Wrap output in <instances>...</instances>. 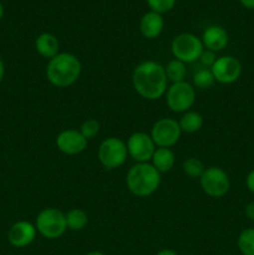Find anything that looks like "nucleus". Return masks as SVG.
<instances>
[{"label": "nucleus", "mask_w": 254, "mask_h": 255, "mask_svg": "<svg viewBox=\"0 0 254 255\" xmlns=\"http://www.w3.org/2000/svg\"><path fill=\"white\" fill-rule=\"evenodd\" d=\"M167 76L164 66L156 61H143L137 65L132 74V85L143 99L154 101L166 94Z\"/></svg>", "instance_id": "obj_1"}, {"label": "nucleus", "mask_w": 254, "mask_h": 255, "mask_svg": "<svg viewBox=\"0 0 254 255\" xmlns=\"http://www.w3.org/2000/svg\"><path fill=\"white\" fill-rule=\"evenodd\" d=\"M81 70V62L77 56L70 52H59L47 62L46 77L52 86L65 89L79 80Z\"/></svg>", "instance_id": "obj_2"}, {"label": "nucleus", "mask_w": 254, "mask_h": 255, "mask_svg": "<svg viewBox=\"0 0 254 255\" xmlns=\"http://www.w3.org/2000/svg\"><path fill=\"white\" fill-rule=\"evenodd\" d=\"M127 188L137 197H148L158 189L161 173L151 163H136L128 169L126 176Z\"/></svg>", "instance_id": "obj_3"}, {"label": "nucleus", "mask_w": 254, "mask_h": 255, "mask_svg": "<svg viewBox=\"0 0 254 255\" xmlns=\"http://www.w3.org/2000/svg\"><path fill=\"white\" fill-rule=\"evenodd\" d=\"M35 227L40 236L46 239H57L66 232V218L65 213L60 209L50 207L45 208L37 214Z\"/></svg>", "instance_id": "obj_4"}, {"label": "nucleus", "mask_w": 254, "mask_h": 255, "mask_svg": "<svg viewBox=\"0 0 254 255\" xmlns=\"http://www.w3.org/2000/svg\"><path fill=\"white\" fill-rule=\"evenodd\" d=\"M204 50L202 40L196 35L183 32L179 34L172 40L171 51L174 59L184 62V64H192L199 60L202 51Z\"/></svg>", "instance_id": "obj_5"}, {"label": "nucleus", "mask_w": 254, "mask_h": 255, "mask_svg": "<svg viewBox=\"0 0 254 255\" xmlns=\"http://www.w3.org/2000/svg\"><path fill=\"white\" fill-rule=\"evenodd\" d=\"M166 104L171 111L184 114L196 101V89L187 81L172 84L166 91Z\"/></svg>", "instance_id": "obj_6"}, {"label": "nucleus", "mask_w": 254, "mask_h": 255, "mask_svg": "<svg viewBox=\"0 0 254 255\" xmlns=\"http://www.w3.org/2000/svg\"><path fill=\"white\" fill-rule=\"evenodd\" d=\"M127 146L126 142L117 137H109L101 142L97 151V157L106 169H115L121 167L126 162Z\"/></svg>", "instance_id": "obj_7"}, {"label": "nucleus", "mask_w": 254, "mask_h": 255, "mask_svg": "<svg viewBox=\"0 0 254 255\" xmlns=\"http://www.w3.org/2000/svg\"><path fill=\"white\" fill-rule=\"evenodd\" d=\"M202 189L207 196L212 198H221L231 187V181H229L228 174L221 167L212 166L204 169L203 174L199 178Z\"/></svg>", "instance_id": "obj_8"}, {"label": "nucleus", "mask_w": 254, "mask_h": 255, "mask_svg": "<svg viewBox=\"0 0 254 255\" xmlns=\"http://www.w3.org/2000/svg\"><path fill=\"white\" fill-rule=\"evenodd\" d=\"M181 127L177 120L163 117L154 122L151 129V138L153 139L156 147L171 148L178 142L181 137Z\"/></svg>", "instance_id": "obj_9"}, {"label": "nucleus", "mask_w": 254, "mask_h": 255, "mask_svg": "<svg viewBox=\"0 0 254 255\" xmlns=\"http://www.w3.org/2000/svg\"><path fill=\"white\" fill-rule=\"evenodd\" d=\"M126 146L128 156L137 163H146L151 161L157 148L153 139L151 138V134L141 131L132 133L127 139Z\"/></svg>", "instance_id": "obj_10"}, {"label": "nucleus", "mask_w": 254, "mask_h": 255, "mask_svg": "<svg viewBox=\"0 0 254 255\" xmlns=\"http://www.w3.org/2000/svg\"><path fill=\"white\" fill-rule=\"evenodd\" d=\"M214 80L219 84L229 85L236 82L242 75V65L238 59L233 56H221L211 67Z\"/></svg>", "instance_id": "obj_11"}, {"label": "nucleus", "mask_w": 254, "mask_h": 255, "mask_svg": "<svg viewBox=\"0 0 254 255\" xmlns=\"http://www.w3.org/2000/svg\"><path fill=\"white\" fill-rule=\"evenodd\" d=\"M56 146L67 156H76L87 147V139L77 129H64L56 137Z\"/></svg>", "instance_id": "obj_12"}, {"label": "nucleus", "mask_w": 254, "mask_h": 255, "mask_svg": "<svg viewBox=\"0 0 254 255\" xmlns=\"http://www.w3.org/2000/svg\"><path fill=\"white\" fill-rule=\"evenodd\" d=\"M36 227L27 221H19L10 227L7 241L15 248H25L36 238Z\"/></svg>", "instance_id": "obj_13"}, {"label": "nucleus", "mask_w": 254, "mask_h": 255, "mask_svg": "<svg viewBox=\"0 0 254 255\" xmlns=\"http://www.w3.org/2000/svg\"><path fill=\"white\" fill-rule=\"evenodd\" d=\"M202 44L204 49L211 50L213 52H219L228 45V34L226 29L218 25L208 26L202 35Z\"/></svg>", "instance_id": "obj_14"}, {"label": "nucleus", "mask_w": 254, "mask_h": 255, "mask_svg": "<svg viewBox=\"0 0 254 255\" xmlns=\"http://www.w3.org/2000/svg\"><path fill=\"white\" fill-rule=\"evenodd\" d=\"M163 30V17L156 11H148L141 17L139 31L146 39H156Z\"/></svg>", "instance_id": "obj_15"}, {"label": "nucleus", "mask_w": 254, "mask_h": 255, "mask_svg": "<svg viewBox=\"0 0 254 255\" xmlns=\"http://www.w3.org/2000/svg\"><path fill=\"white\" fill-rule=\"evenodd\" d=\"M35 50L40 56L50 60L59 54L60 42L55 35L50 34V32H44L35 40Z\"/></svg>", "instance_id": "obj_16"}, {"label": "nucleus", "mask_w": 254, "mask_h": 255, "mask_svg": "<svg viewBox=\"0 0 254 255\" xmlns=\"http://www.w3.org/2000/svg\"><path fill=\"white\" fill-rule=\"evenodd\" d=\"M152 166L159 172V173H167L171 171L176 163V156L171 148H163L157 147L153 156L151 158Z\"/></svg>", "instance_id": "obj_17"}, {"label": "nucleus", "mask_w": 254, "mask_h": 255, "mask_svg": "<svg viewBox=\"0 0 254 255\" xmlns=\"http://www.w3.org/2000/svg\"><path fill=\"white\" fill-rule=\"evenodd\" d=\"M182 132L186 133H194L199 131L203 126V117L201 114L196 111H187L182 115L178 121Z\"/></svg>", "instance_id": "obj_18"}, {"label": "nucleus", "mask_w": 254, "mask_h": 255, "mask_svg": "<svg viewBox=\"0 0 254 255\" xmlns=\"http://www.w3.org/2000/svg\"><path fill=\"white\" fill-rule=\"evenodd\" d=\"M65 218H66L67 229L74 232L82 231L87 226V223H89V216H87V213L84 209L80 208L70 209L65 214Z\"/></svg>", "instance_id": "obj_19"}, {"label": "nucleus", "mask_w": 254, "mask_h": 255, "mask_svg": "<svg viewBox=\"0 0 254 255\" xmlns=\"http://www.w3.org/2000/svg\"><path fill=\"white\" fill-rule=\"evenodd\" d=\"M164 71H166L167 80H168V81H172L173 84H176V82H182L186 79V64L177 59L171 60V61L167 64V66L164 67Z\"/></svg>", "instance_id": "obj_20"}, {"label": "nucleus", "mask_w": 254, "mask_h": 255, "mask_svg": "<svg viewBox=\"0 0 254 255\" xmlns=\"http://www.w3.org/2000/svg\"><path fill=\"white\" fill-rule=\"evenodd\" d=\"M237 246L243 255H254V228L242 231L237 241Z\"/></svg>", "instance_id": "obj_21"}, {"label": "nucleus", "mask_w": 254, "mask_h": 255, "mask_svg": "<svg viewBox=\"0 0 254 255\" xmlns=\"http://www.w3.org/2000/svg\"><path fill=\"white\" fill-rule=\"evenodd\" d=\"M182 169H183L184 174H187L191 178H201L206 167L201 159L196 158V157H189L183 162Z\"/></svg>", "instance_id": "obj_22"}, {"label": "nucleus", "mask_w": 254, "mask_h": 255, "mask_svg": "<svg viewBox=\"0 0 254 255\" xmlns=\"http://www.w3.org/2000/svg\"><path fill=\"white\" fill-rule=\"evenodd\" d=\"M214 82H216V80H214V76L213 74H212L211 69H206V67H203V69L198 70V71L193 75L194 89H196V87L197 89H202V90L209 89V87L213 86Z\"/></svg>", "instance_id": "obj_23"}, {"label": "nucleus", "mask_w": 254, "mask_h": 255, "mask_svg": "<svg viewBox=\"0 0 254 255\" xmlns=\"http://www.w3.org/2000/svg\"><path fill=\"white\" fill-rule=\"evenodd\" d=\"M80 132H81V134L87 139V141L95 138L100 132L99 121H96V120L94 119L86 120V121L82 122L81 127H80Z\"/></svg>", "instance_id": "obj_24"}, {"label": "nucleus", "mask_w": 254, "mask_h": 255, "mask_svg": "<svg viewBox=\"0 0 254 255\" xmlns=\"http://www.w3.org/2000/svg\"><path fill=\"white\" fill-rule=\"evenodd\" d=\"M147 4L151 7L152 11L162 14V12L169 11L176 4V0H147Z\"/></svg>", "instance_id": "obj_25"}, {"label": "nucleus", "mask_w": 254, "mask_h": 255, "mask_svg": "<svg viewBox=\"0 0 254 255\" xmlns=\"http://www.w3.org/2000/svg\"><path fill=\"white\" fill-rule=\"evenodd\" d=\"M218 57L216 56V52L211 51V50H203L199 56V61H201L202 66H204L206 69H211L212 66L214 65V62L217 61Z\"/></svg>", "instance_id": "obj_26"}, {"label": "nucleus", "mask_w": 254, "mask_h": 255, "mask_svg": "<svg viewBox=\"0 0 254 255\" xmlns=\"http://www.w3.org/2000/svg\"><path fill=\"white\" fill-rule=\"evenodd\" d=\"M246 184H247V188H248V191L252 192V193L254 194V169L253 171L249 172L248 176H247Z\"/></svg>", "instance_id": "obj_27"}, {"label": "nucleus", "mask_w": 254, "mask_h": 255, "mask_svg": "<svg viewBox=\"0 0 254 255\" xmlns=\"http://www.w3.org/2000/svg\"><path fill=\"white\" fill-rule=\"evenodd\" d=\"M244 213H246L247 218L254 222V202H251V203L247 204L246 209H244Z\"/></svg>", "instance_id": "obj_28"}, {"label": "nucleus", "mask_w": 254, "mask_h": 255, "mask_svg": "<svg viewBox=\"0 0 254 255\" xmlns=\"http://www.w3.org/2000/svg\"><path fill=\"white\" fill-rule=\"evenodd\" d=\"M241 2L247 9H254V0H241Z\"/></svg>", "instance_id": "obj_29"}, {"label": "nucleus", "mask_w": 254, "mask_h": 255, "mask_svg": "<svg viewBox=\"0 0 254 255\" xmlns=\"http://www.w3.org/2000/svg\"><path fill=\"white\" fill-rule=\"evenodd\" d=\"M156 255H178L174 251H172V249H161V251L158 252Z\"/></svg>", "instance_id": "obj_30"}, {"label": "nucleus", "mask_w": 254, "mask_h": 255, "mask_svg": "<svg viewBox=\"0 0 254 255\" xmlns=\"http://www.w3.org/2000/svg\"><path fill=\"white\" fill-rule=\"evenodd\" d=\"M4 75H5V66H4V62H2V60L0 59V84H1L2 79H4Z\"/></svg>", "instance_id": "obj_31"}, {"label": "nucleus", "mask_w": 254, "mask_h": 255, "mask_svg": "<svg viewBox=\"0 0 254 255\" xmlns=\"http://www.w3.org/2000/svg\"><path fill=\"white\" fill-rule=\"evenodd\" d=\"M85 255H106V254H104L102 252H89V253Z\"/></svg>", "instance_id": "obj_32"}, {"label": "nucleus", "mask_w": 254, "mask_h": 255, "mask_svg": "<svg viewBox=\"0 0 254 255\" xmlns=\"http://www.w3.org/2000/svg\"><path fill=\"white\" fill-rule=\"evenodd\" d=\"M2 15H4V6H2V4L0 2V19L2 17Z\"/></svg>", "instance_id": "obj_33"}]
</instances>
